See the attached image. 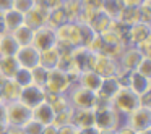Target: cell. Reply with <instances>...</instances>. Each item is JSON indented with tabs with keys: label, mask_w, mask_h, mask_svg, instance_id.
I'll return each instance as SVG.
<instances>
[{
	"label": "cell",
	"mask_w": 151,
	"mask_h": 134,
	"mask_svg": "<svg viewBox=\"0 0 151 134\" xmlns=\"http://www.w3.org/2000/svg\"><path fill=\"white\" fill-rule=\"evenodd\" d=\"M143 57L145 55L135 45H125L124 52H122L120 57L117 58L119 68H120L122 71H127V73L135 71L137 66H138V63H140V60L143 58Z\"/></svg>",
	"instance_id": "11"
},
{
	"label": "cell",
	"mask_w": 151,
	"mask_h": 134,
	"mask_svg": "<svg viewBox=\"0 0 151 134\" xmlns=\"http://www.w3.org/2000/svg\"><path fill=\"white\" fill-rule=\"evenodd\" d=\"M76 131H78V128H76L75 124H72V123L57 128V134H76Z\"/></svg>",
	"instance_id": "35"
},
{
	"label": "cell",
	"mask_w": 151,
	"mask_h": 134,
	"mask_svg": "<svg viewBox=\"0 0 151 134\" xmlns=\"http://www.w3.org/2000/svg\"><path fill=\"white\" fill-rule=\"evenodd\" d=\"M12 7H13V0H0V11L2 13L10 10Z\"/></svg>",
	"instance_id": "40"
},
{
	"label": "cell",
	"mask_w": 151,
	"mask_h": 134,
	"mask_svg": "<svg viewBox=\"0 0 151 134\" xmlns=\"http://www.w3.org/2000/svg\"><path fill=\"white\" fill-rule=\"evenodd\" d=\"M57 45L62 50H70L76 45H81V31L78 21H67L55 28Z\"/></svg>",
	"instance_id": "1"
},
{
	"label": "cell",
	"mask_w": 151,
	"mask_h": 134,
	"mask_svg": "<svg viewBox=\"0 0 151 134\" xmlns=\"http://www.w3.org/2000/svg\"><path fill=\"white\" fill-rule=\"evenodd\" d=\"M18 68L20 66L13 57H0V78L12 79Z\"/></svg>",
	"instance_id": "28"
},
{
	"label": "cell",
	"mask_w": 151,
	"mask_h": 134,
	"mask_svg": "<svg viewBox=\"0 0 151 134\" xmlns=\"http://www.w3.org/2000/svg\"><path fill=\"white\" fill-rule=\"evenodd\" d=\"M59 2H63V0H59Z\"/></svg>",
	"instance_id": "44"
},
{
	"label": "cell",
	"mask_w": 151,
	"mask_h": 134,
	"mask_svg": "<svg viewBox=\"0 0 151 134\" xmlns=\"http://www.w3.org/2000/svg\"><path fill=\"white\" fill-rule=\"evenodd\" d=\"M46 100L50 104V107L54 108L55 113H60V111H67L68 108H72L68 100V95L67 94H46Z\"/></svg>",
	"instance_id": "26"
},
{
	"label": "cell",
	"mask_w": 151,
	"mask_h": 134,
	"mask_svg": "<svg viewBox=\"0 0 151 134\" xmlns=\"http://www.w3.org/2000/svg\"><path fill=\"white\" fill-rule=\"evenodd\" d=\"M68 100L72 108L75 110H86V108H94V102H96V94L88 89L81 87L75 82L72 86V89L68 91Z\"/></svg>",
	"instance_id": "6"
},
{
	"label": "cell",
	"mask_w": 151,
	"mask_h": 134,
	"mask_svg": "<svg viewBox=\"0 0 151 134\" xmlns=\"http://www.w3.org/2000/svg\"><path fill=\"white\" fill-rule=\"evenodd\" d=\"M23 23H24V15L17 11L15 8H10V10L2 13V26H4L5 33H12Z\"/></svg>",
	"instance_id": "19"
},
{
	"label": "cell",
	"mask_w": 151,
	"mask_h": 134,
	"mask_svg": "<svg viewBox=\"0 0 151 134\" xmlns=\"http://www.w3.org/2000/svg\"><path fill=\"white\" fill-rule=\"evenodd\" d=\"M111 105L122 116H127L130 111H133L137 107H140L141 102H140V97L135 92H132L127 86H122L117 91V94L111 99Z\"/></svg>",
	"instance_id": "4"
},
{
	"label": "cell",
	"mask_w": 151,
	"mask_h": 134,
	"mask_svg": "<svg viewBox=\"0 0 151 134\" xmlns=\"http://www.w3.org/2000/svg\"><path fill=\"white\" fill-rule=\"evenodd\" d=\"M141 2L143 0H122V5H124V8H138Z\"/></svg>",
	"instance_id": "38"
},
{
	"label": "cell",
	"mask_w": 151,
	"mask_h": 134,
	"mask_svg": "<svg viewBox=\"0 0 151 134\" xmlns=\"http://www.w3.org/2000/svg\"><path fill=\"white\" fill-rule=\"evenodd\" d=\"M47 73H49V69L44 68V66H41V65H37L36 68H33V69H31L33 84L44 87V84H46V79H47Z\"/></svg>",
	"instance_id": "31"
},
{
	"label": "cell",
	"mask_w": 151,
	"mask_h": 134,
	"mask_svg": "<svg viewBox=\"0 0 151 134\" xmlns=\"http://www.w3.org/2000/svg\"><path fill=\"white\" fill-rule=\"evenodd\" d=\"M124 123H127L135 133L137 131L151 129V107H148V105L137 107L127 116H124Z\"/></svg>",
	"instance_id": "7"
},
{
	"label": "cell",
	"mask_w": 151,
	"mask_h": 134,
	"mask_svg": "<svg viewBox=\"0 0 151 134\" xmlns=\"http://www.w3.org/2000/svg\"><path fill=\"white\" fill-rule=\"evenodd\" d=\"M76 134H101V131L96 126H86V128H78Z\"/></svg>",
	"instance_id": "36"
},
{
	"label": "cell",
	"mask_w": 151,
	"mask_h": 134,
	"mask_svg": "<svg viewBox=\"0 0 151 134\" xmlns=\"http://www.w3.org/2000/svg\"><path fill=\"white\" fill-rule=\"evenodd\" d=\"M120 87H122V84L117 76H107V78H102V82L99 86L96 95L101 99H106V100H111Z\"/></svg>",
	"instance_id": "18"
},
{
	"label": "cell",
	"mask_w": 151,
	"mask_h": 134,
	"mask_svg": "<svg viewBox=\"0 0 151 134\" xmlns=\"http://www.w3.org/2000/svg\"><path fill=\"white\" fill-rule=\"evenodd\" d=\"M36 5V0H13V7L17 11H20V13H28V11L31 10V8Z\"/></svg>",
	"instance_id": "33"
},
{
	"label": "cell",
	"mask_w": 151,
	"mask_h": 134,
	"mask_svg": "<svg viewBox=\"0 0 151 134\" xmlns=\"http://www.w3.org/2000/svg\"><path fill=\"white\" fill-rule=\"evenodd\" d=\"M21 129L24 131V134H42L44 124H41L39 121H36V120H33V118H29V120H28L26 123L21 126Z\"/></svg>",
	"instance_id": "32"
},
{
	"label": "cell",
	"mask_w": 151,
	"mask_h": 134,
	"mask_svg": "<svg viewBox=\"0 0 151 134\" xmlns=\"http://www.w3.org/2000/svg\"><path fill=\"white\" fill-rule=\"evenodd\" d=\"M124 26H130V24L137 23V21H143L140 8H124L117 18Z\"/></svg>",
	"instance_id": "29"
},
{
	"label": "cell",
	"mask_w": 151,
	"mask_h": 134,
	"mask_svg": "<svg viewBox=\"0 0 151 134\" xmlns=\"http://www.w3.org/2000/svg\"><path fill=\"white\" fill-rule=\"evenodd\" d=\"M15 81V84H18L21 89L26 87V86L33 84V78H31V69H26V68H18L17 73L13 74L12 78Z\"/></svg>",
	"instance_id": "30"
},
{
	"label": "cell",
	"mask_w": 151,
	"mask_h": 134,
	"mask_svg": "<svg viewBox=\"0 0 151 134\" xmlns=\"http://www.w3.org/2000/svg\"><path fill=\"white\" fill-rule=\"evenodd\" d=\"M18 44L12 37L10 33L0 34V57H13L15 52L18 50Z\"/></svg>",
	"instance_id": "27"
},
{
	"label": "cell",
	"mask_w": 151,
	"mask_h": 134,
	"mask_svg": "<svg viewBox=\"0 0 151 134\" xmlns=\"http://www.w3.org/2000/svg\"><path fill=\"white\" fill-rule=\"evenodd\" d=\"M102 82V76H99L94 69H85V71L80 73V76L76 78V84L81 86V87L88 89L91 92H98L99 86Z\"/></svg>",
	"instance_id": "17"
},
{
	"label": "cell",
	"mask_w": 151,
	"mask_h": 134,
	"mask_svg": "<svg viewBox=\"0 0 151 134\" xmlns=\"http://www.w3.org/2000/svg\"><path fill=\"white\" fill-rule=\"evenodd\" d=\"M60 53H62V49L59 45H54L47 50H42L41 52V58H39V65L47 69L57 68V63L60 60Z\"/></svg>",
	"instance_id": "20"
},
{
	"label": "cell",
	"mask_w": 151,
	"mask_h": 134,
	"mask_svg": "<svg viewBox=\"0 0 151 134\" xmlns=\"http://www.w3.org/2000/svg\"><path fill=\"white\" fill-rule=\"evenodd\" d=\"M101 134H115V131H112V129H104V131H101Z\"/></svg>",
	"instance_id": "42"
},
{
	"label": "cell",
	"mask_w": 151,
	"mask_h": 134,
	"mask_svg": "<svg viewBox=\"0 0 151 134\" xmlns=\"http://www.w3.org/2000/svg\"><path fill=\"white\" fill-rule=\"evenodd\" d=\"M93 69H94L99 76H102V78H107V76H117L119 63H117L115 58L106 55V53H96Z\"/></svg>",
	"instance_id": "12"
},
{
	"label": "cell",
	"mask_w": 151,
	"mask_h": 134,
	"mask_svg": "<svg viewBox=\"0 0 151 134\" xmlns=\"http://www.w3.org/2000/svg\"><path fill=\"white\" fill-rule=\"evenodd\" d=\"M33 44L39 52L47 50L50 47L57 45V39H55V29L50 28L49 24H42V26L36 28L33 33Z\"/></svg>",
	"instance_id": "9"
},
{
	"label": "cell",
	"mask_w": 151,
	"mask_h": 134,
	"mask_svg": "<svg viewBox=\"0 0 151 134\" xmlns=\"http://www.w3.org/2000/svg\"><path fill=\"white\" fill-rule=\"evenodd\" d=\"M31 118V108L21 100H12L4 104L5 126H23Z\"/></svg>",
	"instance_id": "3"
},
{
	"label": "cell",
	"mask_w": 151,
	"mask_h": 134,
	"mask_svg": "<svg viewBox=\"0 0 151 134\" xmlns=\"http://www.w3.org/2000/svg\"><path fill=\"white\" fill-rule=\"evenodd\" d=\"M49 10L50 8L44 4L36 2L33 8H31L28 13H24V24H28L29 28L36 29V28L42 26L47 23V16H49Z\"/></svg>",
	"instance_id": "14"
},
{
	"label": "cell",
	"mask_w": 151,
	"mask_h": 134,
	"mask_svg": "<svg viewBox=\"0 0 151 134\" xmlns=\"http://www.w3.org/2000/svg\"><path fill=\"white\" fill-rule=\"evenodd\" d=\"M13 58L17 60L20 68H26V69H33L39 65V58H41V52L33 45H21L18 47V50L15 52Z\"/></svg>",
	"instance_id": "8"
},
{
	"label": "cell",
	"mask_w": 151,
	"mask_h": 134,
	"mask_svg": "<svg viewBox=\"0 0 151 134\" xmlns=\"http://www.w3.org/2000/svg\"><path fill=\"white\" fill-rule=\"evenodd\" d=\"M31 118L36 121H39L41 124L47 126V124H52L54 123V118H55V111L54 108L50 107V104L47 100L37 104L36 107L31 108Z\"/></svg>",
	"instance_id": "16"
},
{
	"label": "cell",
	"mask_w": 151,
	"mask_h": 134,
	"mask_svg": "<svg viewBox=\"0 0 151 134\" xmlns=\"http://www.w3.org/2000/svg\"><path fill=\"white\" fill-rule=\"evenodd\" d=\"M42 134H57V128L54 124H47V126H44Z\"/></svg>",
	"instance_id": "41"
},
{
	"label": "cell",
	"mask_w": 151,
	"mask_h": 134,
	"mask_svg": "<svg viewBox=\"0 0 151 134\" xmlns=\"http://www.w3.org/2000/svg\"><path fill=\"white\" fill-rule=\"evenodd\" d=\"M83 7H89V8H98L99 10V5H101V0H80Z\"/></svg>",
	"instance_id": "39"
},
{
	"label": "cell",
	"mask_w": 151,
	"mask_h": 134,
	"mask_svg": "<svg viewBox=\"0 0 151 134\" xmlns=\"http://www.w3.org/2000/svg\"><path fill=\"white\" fill-rule=\"evenodd\" d=\"M18 100H21L24 105L33 108V107H36L37 104L46 100V91H44V87H41V86L29 84V86L21 89L20 99H18Z\"/></svg>",
	"instance_id": "15"
},
{
	"label": "cell",
	"mask_w": 151,
	"mask_h": 134,
	"mask_svg": "<svg viewBox=\"0 0 151 134\" xmlns=\"http://www.w3.org/2000/svg\"><path fill=\"white\" fill-rule=\"evenodd\" d=\"M33 33L34 29L33 28H29L28 24H21V26H18L17 29L12 31V37L15 39V42L18 44V45H29L31 42H33Z\"/></svg>",
	"instance_id": "23"
},
{
	"label": "cell",
	"mask_w": 151,
	"mask_h": 134,
	"mask_svg": "<svg viewBox=\"0 0 151 134\" xmlns=\"http://www.w3.org/2000/svg\"><path fill=\"white\" fill-rule=\"evenodd\" d=\"M20 92H21V87L18 84H15L13 79H4V82L0 86V97H2L4 104L12 100H18Z\"/></svg>",
	"instance_id": "21"
},
{
	"label": "cell",
	"mask_w": 151,
	"mask_h": 134,
	"mask_svg": "<svg viewBox=\"0 0 151 134\" xmlns=\"http://www.w3.org/2000/svg\"><path fill=\"white\" fill-rule=\"evenodd\" d=\"M124 86H127L132 92H135L138 97H141V95L148 94L151 91V79L140 74L138 71H130L127 74V78H125Z\"/></svg>",
	"instance_id": "13"
},
{
	"label": "cell",
	"mask_w": 151,
	"mask_h": 134,
	"mask_svg": "<svg viewBox=\"0 0 151 134\" xmlns=\"http://www.w3.org/2000/svg\"><path fill=\"white\" fill-rule=\"evenodd\" d=\"M122 123H124V116L119 111H115L112 108V105H106V107L94 110V126L99 131H104V129L115 131Z\"/></svg>",
	"instance_id": "5"
},
{
	"label": "cell",
	"mask_w": 151,
	"mask_h": 134,
	"mask_svg": "<svg viewBox=\"0 0 151 134\" xmlns=\"http://www.w3.org/2000/svg\"><path fill=\"white\" fill-rule=\"evenodd\" d=\"M72 124H75L76 128L94 126V110L93 108H86V110H75L73 108Z\"/></svg>",
	"instance_id": "22"
},
{
	"label": "cell",
	"mask_w": 151,
	"mask_h": 134,
	"mask_svg": "<svg viewBox=\"0 0 151 134\" xmlns=\"http://www.w3.org/2000/svg\"><path fill=\"white\" fill-rule=\"evenodd\" d=\"M99 10L107 15L111 20H117L120 11L124 10V5H122V0H101Z\"/></svg>",
	"instance_id": "25"
},
{
	"label": "cell",
	"mask_w": 151,
	"mask_h": 134,
	"mask_svg": "<svg viewBox=\"0 0 151 134\" xmlns=\"http://www.w3.org/2000/svg\"><path fill=\"white\" fill-rule=\"evenodd\" d=\"M135 134H151V131H150V129H145V131H137Z\"/></svg>",
	"instance_id": "43"
},
{
	"label": "cell",
	"mask_w": 151,
	"mask_h": 134,
	"mask_svg": "<svg viewBox=\"0 0 151 134\" xmlns=\"http://www.w3.org/2000/svg\"><path fill=\"white\" fill-rule=\"evenodd\" d=\"M60 7H62V10H63V13H65L68 21H78L80 20V15L83 11V5L80 0H63L62 4H60Z\"/></svg>",
	"instance_id": "24"
},
{
	"label": "cell",
	"mask_w": 151,
	"mask_h": 134,
	"mask_svg": "<svg viewBox=\"0 0 151 134\" xmlns=\"http://www.w3.org/2000/svg\"><path fill=\"white\" fill-rule=\"evenodd\" d=\"M135 71H138L140 74H143V76H146V78L151 79V58L150 57H143V58L140 60V63H138Z\"/></svg>",
	"instance_id": "34"
},
{
	"label": "cell",
	"mask_w": 151,
	"mask_h": 134,
	"mask_svg": "<svg viewBox=\"0 0 151 134\" xmlns=\"http://www.w3.org/2000/svg\"><path fill=\"white\" fill-rule=\"evenodd\" d=\"M115 134H135V131L132 129V128L128 126L127 123H122L120 126L115 129Z\"/></svg>",
	"instance_id": "37"
},
{
	"label": "cell",
	"mask_w": 151,
	"mask_h": 134,
	"mask_svg": "<svg viewBox=\"0 0 151 134\" xmlns=\"http://www.w3.org/2000/svg\"><path fill=\"white\" fill-rule=\"evenodd\" d=\"M125 44L127 45H137L141 40L150 39L151 37V28H150V21H137V23L127 26L125 29Z\"/></svg>",
	"instance_id": "10"
},
{
	"label": "cell",
	"mask_w": 151,
	"mask_h": 134,
	"mask_svg": "<svg viewBox=\"0 0 151 134\" xmlns=\"http://www.w3.org/2000/svg\"><path fill=\"white\" fill-rule=\"evenodd\" d=\"M73 84H75V81L70 78L67 71H63L60 68H52L47 73L44 91H46V94H55V95L68 94V91L72 89Z\"/></svg>",
	"instance_id": "2"
}]
</instances>
